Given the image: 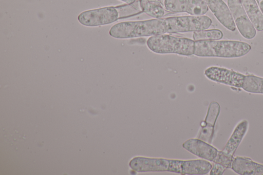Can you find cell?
Listing matches in <instances>:
<instances>
[{"label": "cell", "mask_w": 263, "mask_h": 175, "mask_svg": "<svg viewBox=\"0 0 263 175\" xmlns=\"http://www.w3.org/2000/svg\"><path fill=\"white\" fill-rule=\"evenodd\" d=\"M165 33L167 26L164 18L120 22L113 25L109 31V35L116 38L152 36Z\"/></svg>", "instance_id": "6da1fadb"}, {"label": "cell", "mask_w": 263, "mask_h": 175, "mask_svg": "<svg viewBox=\"0 0 263 175\" xmlns=\"http://www.w3.org/2000/svg\"><path fill=\"white\" fill-rule=\"evenodd\" d=\"M256 30L263 31V15L255 0H239Z\"/></svg>", "instance_id": "5bb4252c"}, {"label": "cell", "mask_w": 263, "mask_h": 175, "mask_svg": "<svg viewBox=\"0 0 263 175\" xmlns=\"http://www.w3.org/2000/svg\"><path fill=\"white\" fill-rule=\"evenodd\" d=\"M222 32L217 29L194 31L193 38L194 41L200 40H219L222 38Z\"/></svg>", "instance_id": "ffe728a7"}, {"label": "cell", "mask_w": 263, "mask_h": 175, "mask_svg": "<svg viewBox=\"0 0 263 175\" xmlns=\"http://www.w3.org/2000/svg\"><path fill=\"white\" fill-rule=\"evenodd\" d=\"M241 88L249 93L263 94V77L245 75Z\"/></svg>", "instance_id": "e0dca14e"}, {"label": "cell", "mask_w": 263, "mask_h": 175, "mask_svg": "<svg viewBox=\"0 0 263 175\" xmlns=\"http://www.w3.org/2000/svg\"><path fill=\"white\" fill-rule=\"evenodd\" d=\"M146 45L150 50L159 54L176 53L189 56L194 54L195 50L194 40L164 34L150 36Z\"/></svg>", "instance_id": "3957f363"}, {"label": "cell", "mask_w": 263, "mask_h": 175, "mask_svg": "<svg viewBox=\"0 0 263 175\" xmlns=\"http://www.w3.org/2000/svg\"><path fill=\"white\" fill-rule=\"evenodd\" d=\"M143 12L155 18H161L165 14L164 0H140Z\"/></svg>", "instance_id": "2e32d148"}, {"label": "cell", "mask_w": 263, "mask_h": 175, "mask_svg": "<svg viewBox=\"0 0 263 175\" xmlns=\"http://www.w3.org/2000/svg\"><path fill=\"white\" fill-rule=\"evenodd\" d=\"M231 169L240 175H263V165L246 157L235 158Z\"/></svg>", "instance_id": "7c38bea8"}, {"label": "cell", "mask_w": 263, "mask_h": 175, "mask_svg": "<svg viewBox=\"0 0 263 175\" xmlns=\"http://www.w3.org/2000/svg\"><path fill=\"white\" fill-rule=\"evenodd\" d=\"M169 165L167 171L182 174L183 160H169Z\"/></svg>", "instance_id": "603a6c76"}, {"label": "cell", "mask_w": 263, "mask_h": 175, "mask_svg": "<svg viewBox=\"0 0 263 175\" xmlns=\"http://www.w3.org/2000/svg\"><path fill=\"white\" fill-rule=\"evenodd\" d=\"M250 45L244 42L230 40L195 41L194 54L201 57H239L247 54Z\"/></svg>", "instance_id": "7a4b0ae2"}, {"label": "cell", "mask_w": 263, "mask_h": 175, "mask_svg": "<svg viewBox=\"0 0 263 175\" xmlns=\"http://www.w3.org/2000/svg\"><path fill=\"white\" fill-rule=\"evenodd\" d=\"M248 125V122L247 120L241 121L237 125L222 150L225 154L230 156L234 155L247 133Z\"/></svg>", "instance_id": "4fadbf2b"}, {"label": "cell", "mask_w": 263, "mask_h": 175, "mask_svg": "<svg viewBox=\"0 0 263 175\" xmlns=\"http://www.w3.org/2000/svg\"><path fill=\"white\" fill-rule=\"evenodd\" d=\"M227 169L224 166L218 163H214L210 171V175H222Z\"/></svg>", "instance_id": "cb8c5ba5"}, {"label": "cell", "mask_w": 263, "mask_h": 175, "mask_svg": "<svg viewBox=\"0 0 263 175\" xmlns=\"http://www.w3.org/2000/svg\"><path fill=\"white\" fill-rule=\"evenodd\" d=\"M234 158L233 156H230L225 154L222 151H218L216 158L213 162L221 164L227 169H228L232 168Z\"/></svg>", "instance_id": "7402d4cb"}, {"label": "cell", "mask_w": 263, "mask_h": 175, "mask_svg": "<svg viewBox=\"0 0 263 175\" xmlns=\"http://www.w3.org/2000/svg\"><path fill=\"white\" fill-rule=\"evenodd\" d=\"M125 3L126 4H131L135 3L137 0H120Z\"/></svg>", "instance_id": "484cf974"}, {"label": "cell", "mask_w": 263, "mask_h": 175, "mask_svg": "<svg viewBox=\"0 0 263 175\" xmlns=\"http://www.w3.org/2000/svg\"><path fill=\"white\" fill-rule=\"evenodd\" d=\"M230 10L236 26L241 35L245 38H253L256 34V29L247 14L239 0H228Z\"/></svg>", "instance_id": "8992f818"}, {"label": "cell", "mask_w": 263, "mask_h": 175, "mask_svg": "<svg viewBox=\"0 0 263 175\" xmlns=\"http://www.w3.org/2000/svg\"><path fill=\"white\" fill-rule=\"evenodd\" d=\"M164 20L167 33H171L204 30L212 24L211 19L205 15L173 16Z\"/></svg>", "instance_id": "277c9868"}, {"label": "cell", "mask_w": 263, "mask_h": 175, "mask_svg": "<svg viewBox=\"0 0 263 175\" xmlns=\"http://www.w3.org/2000/svg\"><path fill=\"white\" fill-rule=\"evenodd\" d=\"M169 162L168 159L138 157L130 160L129 166L138 172H162L167 171Z\"/></svg>", "instance_id": "ba28073f"}, {"label": "cell", "mask_w": 263, "mask_h": 175, "mask_svg": "<svg viewBox=\"0 0 263 175\" xmlns=\"http://www.w3.org/2000/svg\"><path fill=\"white\" fill-rule=\"evenodd\" d=\"M182 146L191 153L212 162L218 151L216 148L199 139H189L182 144Z\"/></svg>", "instance_id": "30bf717a"}, {"label": "cell", "mask_w": 263, "mask_h": 175, "mask_svg": "<svg viewBox=\"0 0 263 175\" xmlns=\"http://www.w3.org/2000/svg\"><path fill=\"white\" fill-rule=\"evenodd\" d=\"M189 0H164L166 11L173 13L186 12Z\"/></svg>", "instance_id": "44dd1931"}, {"label": "cell", "mask_w": 263, "mask_h": 175, "mask_svg": "<svg viewBox=\"0 0 263 175\" xmlns=\"http://www.w3.org/2000/svg\"><path fill=\"white\" fill-rule=\"evenodd\" d=\"M207 78L214 82L241 88L245 75L224 68L212 66L204 71Z\"/></svg>", "instance_id": "52a82bcc"}, {"label": "cell", "mask_w": 263, "mask_h": 175, "mask_svg": "<svg viewBox=\"0 0 263 175\" xmlns=\"http://www.w3.org/2000/svg\"><path fill=\"white\" fill-rule=\"evenodd\" d=\"M218 20L227 29L234 31L236 25L228 6L222 0H203Z\"/></svg>", "instance_id": "9c48e42d"}, {"label": "cell", "mask_w": 263, "mask_h": 175, "mask_svg": "<svg viewBox=\"0 0 263 175\" xmlns=\"http://www.w3.org/2000/svg\"><path fill=\"white\" fill-rule=\"evenodd\" d=\"M220 111V107L217 102H212L210 104L205 120L201 124V129L198 139L209 143H211L214 126Z\"/></svg>", "instance_id": "8fae6325"}, {"label": "cell", "mask_w": 263, "mask_h": 175, "mask_svg": "<svg viewBox=\"0 0 263 175\" xmlns=\"http://www.w3.org/2000/svg\"><path fill=\"white\" fill-rule=\"evenodd\" d=\"M259 8L263 15V0H256Z\"/></svg>", "instance_id": "d4e9b609"}, {"label": "cell", "mask_w": 263, "mask_h": 175, "mask_svg": "<svg viewBox=\"0 0 263 175\" xmlns=\"http://www.w3.org/2000/svg\"><path fill=\"white\" fill-rule=\"evenodd\" d=\"M212 167V164L206 160L198 159L183 161L182 174H205L210 171Z\"/></svg>", "instance_id": "9a60e30c"}, {"label": "cell", "mask_w": 263, "mask_h": 175, "mask_svg": "<svg viewBox=\"0 0 263 175\" xmlns=\"http://www.w3.org/2000/svg\"><path fill=\"white\" fill-rule=\"evenodd\" d=\"M118 12V18H125L140 14L143 12L140 0L131 4L115 6Z\"/></svg>", "instance_id": "ac0fdd59"}, {"label": "cell", "mask_w": 263, "mask_h": 175, "mask_svg": "<svg viewBox=\"0 0 263 175\" xmlns=\"http://www.w3.org/2000/svg\"><path fill=\"white\" fill-rule=\"evenodd\" d=\"M208 10L209 7L203 0H189L186 12L191 15L201 16Z\"/></svg>", "instance_id": "d6986e66"}, {"label": "cell", "mask_w": 263, "mask_h": 175, "mask_svg": "<svg viewBox=\"0 0 263 175\" xmlns=\"http://www.w3.org/2000/svg\"><path fill=\"white\" fill-rule=\"evenodd\" d=\"M118 20V12L114 6L86 10L81 12L78 16L79 22L88 27L107 25Z\"/></svg>", "instance_id": "5b68a950"}]
</instances>
